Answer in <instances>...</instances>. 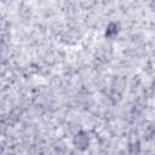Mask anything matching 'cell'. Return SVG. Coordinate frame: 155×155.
<instances>
[{"mask_svg": "<svg viewBox=\"0 0 155 155\" xmlns=\"http://www.w3.org/2000/svg\"><path fill=\"white\" fill-rule=\"evenodd\" d=\"M74 145L78 148V149H85L87 148L88 145V137L85 132H79L75 134L74 137Z\"/></svg>", "mask_w": 155, "mask_h": 155, "instance_id": "1", "label": "cell"}, {"mask_svg": "<svg viewBox=\"0 0 155 155\" xmlns=\"http://www.w3.org/2000/svg\"><path fill=\"white\" fill-rule=\"evenodd\" d=\"M119 31V25L116 23H109V25L107 27V31H105V36L107 38H114Z\"/></svg>", "mask_w": 155, "mask_h": 155, "instance_id": "2", "label": "cell"}, {"mask_svg": "<svg viewBox=\"0 0 155 155\" xmlns=\"http://www.w3.org/2000/svg\"><path fill=\"white\" fill-rule=\"evenodd\" d=\"M150 6H151V8L155 11V0H151V2H150Z\"/></svg>", "mask_w": 155, "mask_h": 155, "instance_id": "3", "label": "cell"}, {"mask_svg": "<svg viewBox=\"0 0 155 155\" xmlns=\"http://www.w3.org/2000/svg\"><path fill=\"white\" fill-rule=\"evenodd\" d=\"M153 91H154V92H155V82H154V84H153Z\"/></svg>", "mask_w": 155, "mask_h": 155, "instance_id": "4", "label": "cell"}]
</instances>
